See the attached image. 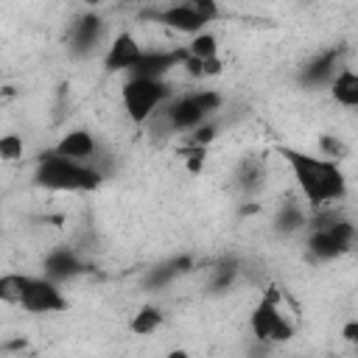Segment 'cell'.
Here are the masks:
<instances>
[{"mask_svg":"<svg viewBox=\"0 0 358 358\" xmlns=\"http://www.w3.org/2000/svg\"><path fill=\"white\" fill-rule=\"evenodd\" d=\"M249 330L263 344H282V341H288L294 336V324L280 310L274 294H263L257 299V305L249 313Z\"/></svg>","mask_w":358,"mask_h":358,"instance_id":"6","label":"cell"},{"mask_svg":"<svg viewBox=\"0 0 358 358\" xmlns=\"http://www.w3.org/2000/svg\"><path fill=\"white\" fill-rule=\"evenodd\" d=\"M34 182L53 193H92L103 185V171L92 162H81L50 148L36 159Z\"/></svg>","mask_w":358,"mask_h":358,"instance_id":"2","label":"cell"},{"mask_svg":"<svg viewBox=\"0 0 358 358\" xmlns=\"http://www.w3.org/2000/svg\"><path fill=\"white\" fill-rule=\"evenodd\" d=\"M0 157H3L6 162L22 159V137H20V134H3V137H0Z\"/></svg>","mask_w":358,"mask_h":358,"instance_id":"22","label":"cell"},{"mask_svg":"<svg viewBox=\"0 0 358 358\" xmlns=\"http://www.w3.org/2000/svg\"><path fill=\"white\" fill-rule=\"evenodd\" d=\"M42 266H45V274H48L50 280H56V282H62V280H73V277H78V274L84 271L81 257H78L70 246H59V249L48 252V257H45Z\"/></svg>","mask_w":358,"mask_h":358,"instance_id":"14","label":"cell"},{"mask_svg":"<svg viewBox=\"0 0 358 358\" xmlns=\"http://www.w3.org/2000/svg\"><path fill=\"white\" fill-rule=\"evenodd\" d=\"M159 324H162V310L157 305H143L134 313V319H131L129 327H131L134 336H151V333H157Z\"/></svg>","mask_w":358,"mask_h":358,"instance_id":"19","label":"cell"},{"mask_svg":"<svg viewBox=\"0 0 358 358\" xmlns=\"http://www.w3.org/2000/svg\"><path fill=\"white\" fill-rule=\"evenodd\" d=\"M221 95L215 90H193L185 95H173L148 123H157L159 129L179 134V131H193L201 123L213 120V115L221 109Z\"/></svg>","mask_w":358,"mask_h":358,"instance_id":"3","label":"cell"},{"mask_svg":"<svg viewBox=\"0 0 358 358\" xmlns=\"http://www.w3.org/2000/svg\"><path fill=\"white\" fill-rule=\"evenodd\" d=\"M187 59V48L182 50H145L143 59L134 64L129 76H148V78H165L173 67H182Z\"/></svg>","mask_w":358,"mask_h":358,"instance_id":"12","label":"cell"},{"mask_svg":"<svg viewBox=\"0 0 358 358\" xmlns=\"http://www.w3.org/2000/svg\"><path fill=\"white\" fill-rule=\"evenodd\" d=\"M84 3H101V0H84Z\"/></svg>","mask_w":358,"mask_h":358,"instance_id":"25","label":"cell"},{"mask_svg":"<svg viewBox=\"0 0 358 358\" xmlns=\"http://www.w3.org/2000/svg\"><path fill=\"white\" fill-rule=\"evenodd\" d=\"M143 45L134 39V34H129V31H120L112 42H109V48H106V56H103V67L109 70V73H131L134 70V64L143 59Z\"/></svg>","mask_w":358,"mask_h":358,"instance_id":"9","label":"cell"},{"mask_svg":"<svg viewBox=\"0 0 358 358\" xmlns=\"http://www.w3.org/2000/svg\"><path fill=\"white\" fill-rule=\"evenodd\" d=\"M53 148L59 154H64V157H73V159L98 165V140L87 129H70L67 134H62V140Z\"/></svg>","mask_w":358,"mask_h":358,"instance_id":"13","label":"cell"},{"mask_svg":"<svg viewBox=\"0 0 358 358\" xmlns=\"http://www.w3.org/2000/svg\"><path fill=\"white\" fill-rule=\"evenodd\" d=\"M341 338H344L347 344L358 347V319H350V322H344V327H341Z\"/></svg>","mask_w":358,"mask_h":358,"instance_id":"24","label":"cell"},{"mask_svg":"<svg viewBox=\"0 0 358 358\" xmlns=\"http://www.w3.org/2000/svg\"><path fill=\"white\" fill-rule=\"evenodd\" d=\"M103 34V20L95 11L81 14L73 25H70V53L73 56H87L90 50H95V45L101 42Z\"/></svg>","mask_w":358,"mask_h":358,"instance_id":"11","label":"cell"},{"mask_svg":"<svg viewBox=\"0 0 358 358\" xmlns=\"http://www.w3.org/2000/svg\"><path fill=\"white\" fill-rule=\"evenodd\" d=\"M308 227V215L302 213V207L291 199V201H285L280 210H277V215H274V232L277 235H296L299 229H305Z\"/></svg>","mask_w":358,"mask_h":358,"instance_id":"16","label":"cell"},{"mask_svg":"<svg viewBox=\"0 0 358 358\" xmlns=\"http://www.w3.org/2000/svg\"><path fill=\"white\" fill-rule=\"evenodd\" d=\"M187 266H190L187 257H173V260H168V263H159V266H154V268L145 274L143 285H145V288H162V285H168L171 280H176L182 271H187Z\"/></svg>","mask_w":358,"mask_h":358,"instance_id":"17","label":"cell"},{"mask_svg":"<svg viewBox=\"0 0 358 358\" xmlns=\"http://www.w3.org/2000/svg\"><path fill=\"white\" fill-rule=\"evenodd\" d=\"M173 98V87L165 78L129 76L120 87V103L131 123L145 126L168 101Z\"/></svg>","mask_w":358,"mask_h":358,"instance_id":"4","label":"cell"},{"mask_svg":"<svg viewBox=\"0 0 358 358\" xmlns=\"http://www.w3.org/2000/svg\"><path fill=\"white\" fill-rule=\"evenodd\" d=\"M151 20L159 22V25H165V28H171V31L185 34V36H193V34L204 31V25H207V20L187 0H176V3L165 6V8L151 11Z\"/></svg>","mask_w":358,"mask_h":358,"instance_id":"8","label":"cell"},{"mask_svg":"<svg viewBox=\"0 0 358 358\" xmlns=\"http://www.w3.org/2000/svg\"><path fill=\"white\" fill-rule=\"evenodd\" d=\"M308 227H310L308 252L316 260H333V257L350 252L355 243V227L347 218H338L333 213V207L313 210V218Z\"/></svg>","mask_w":358,"mask_h":358,"instance_id":"5","label":"cell"},{"mask_svg":"<svg viewBox=\"0 0 358 358\" xmlns=\"http://www.w3.org/2000/svg\"><path fill=\"white\" fill-rule=\"evenodd\" d=\"M330 90V98L344 106V109H358V70H350V67H341L333 81L327 84Z\"/></svg>","mask_w":358,"mask_h":358,"instance_id":"15","label":"cell"},{"mask_svg":"<svg viewBox=\"0 0 358 358\" xmlns=\"http://www.w3.org/2000/svg\"><path fill=\"white\" fill-rule=\"evenodd\" d=\"M22 280H25V274H3L0 277V299L8 302V305H20Z\"/></svg>","mask_w":358,"mask_h":358,"instance_id":"21","label":"cell"},{"mask_svg":"<svg viewBox=\"0 0 358 358\" xmlns=\"http://www.w3.org/2000/svg\"><path fill=\"white\" fill-rule=\"evenodd\" d=\"M187 3H190V6H193V8H196L207 22H213V20H218V17H221V8H218V3H215V0H187Z\"/></svg>","mask_w":358,"mask_h":358,"instance_id":"23","label":"cell"},{"mask_svg":"<svg viewBox=\"0 0 358 358\" xmlns=\"http://www.w3.org/2000/svg\"><path fill=\"white\" fill-rule=\"evenodd\" d=\"M185 48H187V56H196V59H218V39L210 31L193 34Z\"/></svg>","mask_w":358,"mask_h":358,"instance_id":"20","label":"cell"},{"mask_svg":"<svg viewBox=\"0 0 358 358\" xmlns=\"http://www.w3.org/2000/svg\"><path fill=\"white\" fill-rule=\"evenodd\" d=\"M263 162H257V159H243L241 162V168H238V173H235V182H238V187L243 190V193H255L257 187H263Z\"/></svg>","mask_w":358,"mask_h":358,"instance_id":"18","label":"cell"},{"mask_svg":"<svg viewBox=\"0 0 358 358\" xmlns=\"http://www.w3.org/2000/svg\"><path fill=\"white\" fill-rule=\"evenodd\" d=\"M20 308L28 313H62L67 310V296L48 274H25Z\"/></svg>","mask_w":358,"mask_h":358,"instance_id":"7","label":"cell"},{"mask_svg":"<svg viewBox=\"0 0 358 358\" xmlns=\"http://www.w3.org/2000/svg\"><path fill=\"white\" fill-rule=\"evenodd\" d=\"M277 154L288 165L299 196L313 210L336 207L338 201L347 199V176L333 157L308 154V151L291 148V145H277Z\"/></svg>","mask_w":358,"mask_h":358,"instance_id":"1","label":"cell"},{"mask_svg":"<svg viewBox=\"0 0 358 358\" xmlns=\"http://www.w3.org/2000/svg\"><path fill=\"white\" fill-rule=\"evenodd\" d=\"M341 48H327L322 53H316L302 70H299V84L302 87H322L330 84L333 76L341 70Z\"/></svg>","mask_w":358,"mask_h":358,"instance_id":"10","label":"cell"}]
</instances>
